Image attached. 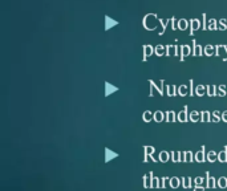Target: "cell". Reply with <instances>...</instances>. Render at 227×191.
I'll use <instances>...</instances> for the list:
<instances>
[{"label":"cell","instance_id":"6da1fadb","mask_svg":"<svg viewBox=\"0 0 227 191\" xmlns=\"http://www.w3.org/2000/svg\"><path fill=\"white\" fill-rule=\"evenodd\" d=\"M179 184H181V181H179L177 177H173L171 179H170V186H171L173 188H177Z\"/></svg>","mask_w":227,"mask_h":191},{"label":"cell","instance_id":"7a4b0ae2","mask_svg":"<svg viewBox=\"0 0 227 191\" xmlns=\"http://www.w3.org/2000/svg\"><path fill=\"white\" fill-rule=\"evenodd\" d=\"M167 159H169V154L166 153V151H162V153L159 154V161H161V162H167Z\"/></svg>","mask_w":227,"mask_h":191},{"label":"cell","instance_id":"3957f363","mask_svg":"<svg viewBox=\"0 0 227 191\" xmlns=\"http://www.w3.org/2000/svg\"><path fill=\"white\" fill-rule=\"evenodd\" d=\"M218 159H219L220 162H227V154H226V151H222V153L218 154Z\"/></svg>","mask_w":227,"mask_h":191},{"label":"cell","instance_id":"277c9868","mask_svg":"<svg viewBox=\"0 0 227 191\" xmlns=\"http://www.w3.org/2000/svg\"><path fill=\"white\" fill-rule=\"evenodd\" d=\"M182 184H183V187H185V188L191 187V179H190V178H185L183 182H182Z\"/></svg>","mask_w":227,"mask_h":191},{"label":"cell","instance_id":"5b68a950","mask_svg":"<svg viewBox=\"0 0 227 191\" xmlns=\"http://www.w3.org/2000/svg\"><path fill=\"white\" fill-rule=\"evenodd\" d=\"M218 184H219L220 188H224L227 186V179L226 178H220L219 181H218Z\"/></svg>","mask_w":227,"mask_h":191},{"label":"cell","instance_id":"8992f818","mask_svg":"<svg viewBox=\"0 0 227 191\" xmlns=\"http://www.w3.org/2000/svg\"><path fill=\"white\" fill-rule=\"evenodd\" d=\"M207 159L210 161V162H214V161H217V154L214 153V151L209 153V155H207Z\"/></svg>","mask_w":227,"mask_h":191},{"label":"cell","instance_id":"52a82bcc","mask_svg":"<svg viewBox=\"0 0 227 191\" xmlns=\"http://www.w3.org/2000/svg\"><path fill=\"white\" fill-rule=\"evenodd\" d=\"M197 161H198V162H203V161H205V155H203V151H198V153H197Z\"/></svg>","mask_w":227,"mask_h":191},{"label":"cell","instance_id":"ba28073f","mask_svg":"<svg viewBox=\"0 0 227 191\" xmlns=\"http://www.w3.org/2000/svg\"><path fill=\"white\" fill-rule=\"evenodd\" d=\"M162 118H163V114H162L161 111H157L154 114V119L155 121H162Z\"/></svg>","mask_w":227,"mask_h":191},{"label":"cell","instance_id":"9c48e42d","mask_svg":"<svg viewBox=\"0 0 227 191\" xmlns=\"http://www.w3.org/2000/svg\"><path fill=\"white\" fill-rule=\"evenodd\" d=\"M207 187H210V188L215 187V179H214V178H209V183H207Z\"/></svg>","mask_w":227,"mask_h":191},{"label":"cell","instance_id":"30bf717a","mask_svg":"<svg viewBox=\"0 0 227 191\" xmlns=\"http://www.w3.org/2000/svg\"><path fill=\"white\" fill-rule=\"evenodd\" d=\"M151 115H153V114H151L150 111H146V113L144 114V119H145V121H150V119H151Z\"/></svg>","mask_w":227,"mask_h":191},{"label":"cell","instance_id":"8fae6325","mask_svg":"<svg viewBox=\"0 0 227 191\" xmlns=\"http://www.w3.org/2000/svg\"><path fill=\"white\" fill-rule=\"evenodd\" d=\"M191 157H193V155H191L190 153H186L185 154V159H183V161H185V162H190V161H191Z\"/></svg>","mask_w":227,"mask_h":191},{"label":"cell","instance_id":"7c38bea8","mask_svg":"<svg viewBox=\"0 0 227 191\" xmlns=\"http://www.w3.org/2000/svg\"><path fill=\"white\" fill-rule=\"evenodd\" d=\"M178 118L181 119V121H186V114H185V111H183V113H179Z\"/></svg>","mask_w":227,"mask_h":191},{"label":"cell","instance_id":"4fadbf2b","mask_svg":"<svg viewBox=\"0 0 227 191\" xmlns=\"http://www.w3.org/2000/svg\"><path fill=\"white\" fill-rule=\"evenodd\" d=\"M167 117H169V121H173V119H174V113H173V111H170V113H167Z\"/></svg>","mask_w":227,"mask_h":191},{"label":"cell","instance_id":"5bb4252c","mask_svg":"<svg viewBox=\"0 0 227 191\" xmlns=\"http://www.w3.org/2000/svg\"><path fill=\"white\" fill-rule=\"evenodd\" d=\"M191 119H193V121H197V119H198V113L194 111L193 114H191Z\"/></svg>","mask_w":227,"mask_h":191},{"label":"cell","instance_id":"9a60e30c","mask_svg":"<svg viewBox=\"0 0 227 191\" xmlns=\"http://www.w3.org/2000/svg\"><path fill=\"white\" fill-rule=\"evenodd\" d=\"M201 181H203L202 178H199V177H198V178H195V184H198V186H199V184L202 183V182H201Z\"/></svg>","mask_w":227,"mask_h":191},{"label":"cell","instance_id":"2e32d148","mask_svg":"<svg viewBox=\"0 0 227 191\" xmlns=\"http://www.w3.org/2000/svg\"><path fill=\"white\" fill-rule=\"evenodd\" d=\"M203 121H209V113H203Z\"/></svg>","mask_w":227,"mask_h":191},{"label":"cell","instance_id":"e0dca14e","mask_svg":"<svg viewBox=\"0 0 227 191\" xmlns=\"http://www.w3.org/2000/svg\"><path fill=\"white\" fill-rule=\"evenodd\" d=\"M153 151H154V150H153V147H148V150H146V153H149V154H151Z\"/></svg>","mask_w":227,"mask_h":191},{"label":"cell","instance_id":"ac0fdd59","mask_svg":"<svg viewBox=\"0 0 227 191\" xmlns=\"http://www.w3.org/2000/svg\"><path fill=\"white\" fill-rule=\"evenodd\" d=\"M194 190H195V191H203V187H195Z\"/></svg>","mask_w":227,"mask_h":191},{"label":"cell","instance_id":"d6986e66","mask_svg":"<svg viewBox=\"0 0 227 191\" xmlns=\"http://www.w3.org/2000/svg\"><path fill=\"white\" fill-rule=\"evenodd\" d=\"M223 119H224V121H227V111H226V113H224V114H223Z\"/></svg>","mask_w":227,"mask_h":191}]
</instances>
